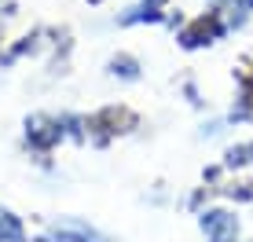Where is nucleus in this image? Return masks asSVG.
<instances>
[{
    "instance_id": "1",
    "label": "nucleus",
    "mask_w": 253,
    "mask_h": 242,
    "mask_svg": "<svg viewBox=\"0 0 253 242\" xmlns=\"http://www.w3.org/2000/svg\"><path fill=\"white\" fill-rule=\"evenodd\" d=\"M202 231L213 242H235V231H239V220L224 209H209L202 213Z\"/></svg>"
},
{
    "instance_id": "2",
    "label": "nucleus",
    "mask_w": 253,
    "mask_h": 242,
    "mask_svg": "<svg viewBox=\"0 0 253 242\" xmlns=\"http://www.w3.org/2000/svg\"><path fill=\"white\" fill-rule=\"evenodd\" d=\"M26 136H30L33 147H41V151H48L51 143H59V136H63V128H59V121H51L44 114H33L26 121Z\"/></svg>"
},
{
    "instance_id": "3",
    "label": "nucleus",
    "mask_w": 253,
    "mask_h": 242,
    "mask_svg": "<svg viewBox=\"0 0 253 242\" xmlns=\"http://www.w3.org/2000/svg\"><path fill=\"white\" fill-rule=\"evenodd\" d=\"M48 242H107V239H103L95 228L81 224V220H63L59 228H51Z\"/></svg>"
},
{
    "instance_id": "4",
    "label": "nucleus",
    "mask_w": 253,
    "mask_h": 242,
    "mask_svg": "<svg viewBox=\"0 0 253 242\" xmlns=\"http://www.w3.org/2000/svg\"><path fill=\"white\" fill-rule=\"evenodd\" d=\"M220 37V22L216 19H198L195 26H187L184 30V48H198V44H209V40H216Z\"/></svg>"
},
{
    "instance_id": "5",
    "label": "nucleus",
    "mask_w": 253,
    "mask_h": 242,
    "mask_svg": "<svg viewBox=\"0 0 253 242\" xmlns=\"http://www.w3.org/2000/svg\"><path fill=\"white\" fill-rule=\"evenodd\" d=\"M88 125H92V128H103V132H125V128H132V125H136V118L128 114V110L110 107V110H103V114H95Z\"/></svg>"
},
{
    "instance_id": "6",
    "label": "nucleus",
    "mask_w": 253,
    "mask_h": 242,
    "mask_svg": "<svg viewBox=\"0 0 253 242\" xmlns=\"http://www.w3.org/2000/svg\"><path fill=\"white\" fill-rule=\"evenodd\" d=\"M26 231H22V220L15 217V213H7L4 205H0V242H22Z\"/></svg>"
},
{
    "instance_id": "7",
    "label": "nucleus",
    "mask_w": 253,
    "mask_h": 242,
    "mask_svg": "<svg viewBox=\"0 0 253 242\" xmlns=\"http://www.w3.org/2000/svg\"><path fill=\"white\" fill-rule=\"evenodd\" d=\"M110 74L125 77V81H136V77H139V66H136L132 55H114V59H110Z\"/></svg>"
},
{
    "instance_id": "8",
    "label": "nucleus",
    "mask_w": 253,
    "mask_h": 242,
    "mask_svg": "<svg viewBox=\"0 0 253 242\" xmlns=\"http://www.w3.org/2000/svg\"><path fill=\"white\" fill-rule=\"evenodd\" d=\"M242 161H253V143L231 147V151H228V165H242Z\"/></svg>"
},
{
    "instance_id": "9",
    "label": "nucleus",
    "mask_w": 253,
    "mask_h": 242,
    "mask_svg": "<svg viewBox=\"0 0 253 242\" xmlns=\"http://www.w3.org/2000/svg\"><path fill=\"white\" fill-rule=\"evenodd\" d=\"M162 4H165V0H143V7H151V11H158Z\"/></svg>"
},
{
    "instance_id": "10",
    "label": "nucleus",
    "mask_w": 253,
    "mask_h": 242,
    "mask_svg": "<svg viewBox=\"0 0 253 242\" xmlns=\"http://www.w3.org/2000/svg\"><path fill=\"white\" fill-rule=\"evenodd\" d=\"M250 4H253V0H250Z\"/></svg>"
}]
</instances>
